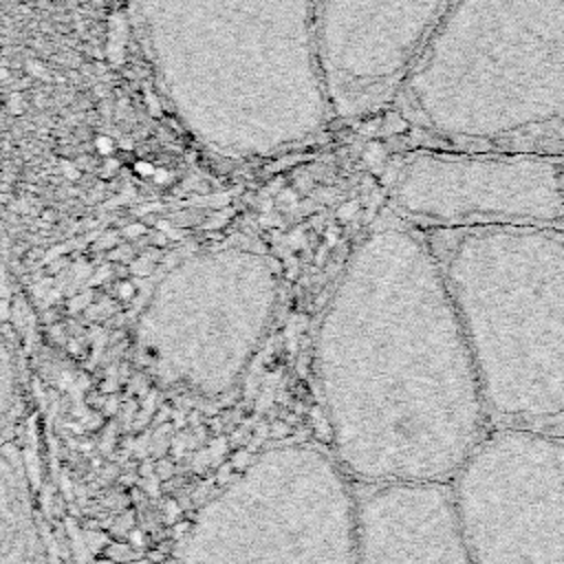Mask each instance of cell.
I'll list each match as a JSON object with an SVG mask.
<instances>
[{"instance_id": "6da1fadb", "label": "cell", "mask_w": 564, "mask_h": 564, "mask_svg": "<svg viewBox=\"0 0 564 564\" xmlns=\"http://www.w3.org/2000/svg\"><path fill=\"white\" fill-rule=\"evenodd\" d=\"M335 458L368 485L449 482L487 434V405L438 260L416 227L361 238L315 346Z\"/></svg>"}, {"instance_id": "7a4b0ae2", "label": "cell", "mask_w": 564, "mask_h": 564, "mask_svg": "<svg viewBox=\"0 0 564 564\" xmlns=\"http://www.w3.org/2000/svg\"><path fill=\"white\" fill-rule=\"evenodd\" d=\"M159 97L209 154L267 159L333 121L311 0H126Z\"/></svg>"}, {"instance_id": "3957f363", "label": "cell", "mask_w": 564, "mask_h": 564, "mask_svg": "<svg viewBox=\"0 0 564 564\" xmlns=\"http://www.w3.org/2000/svg\"><path fill=\"white\" fill-rule=\"evenodd\" d=\"M392 104L423 148L564 156V0H452Z\"/></svg>"}, {"instance_id": "277c9868", "label": "cell", "mask_w": 564, "mask_h": 564, "mask_svg": "<svg viewBox=\"0 0 564 564\" xmlns=\"http://www.w3.org/2000/svg\"><path fill=\"white\" fill-rule=\"evenodd\" d=\"M430 236L487 412L518 427L564 416V231L494 225Z\"/></svg>"}, {"instance_id": "5b68a950", "label": "cell", "mask_w": 564, "mask_h": 564, "mask_svg": "<svg viewBox=\"0 0 564 564\" xmlns=\"http://www.w3.org/2000/svg\"><path fill=\"white\" fill-rule=\"evenodd\" d=\"M176 564H359V502L324 449L253 456L189 520Z\"/></svg>"}, {"instance_id": "8992f818", "label": "cell", "mask_w": 564, "mask_h": 564, "mask_svg": "<svg viewBox=\"0 0 564 564\" xmlns=\"http://www.w3.org/2000/svg\"><path fill=\"white\" fill-rule=\"evenodd\" d=\"M278 302L267 256L220 247L174 264L137 317V348L150 372L172 388L223 394L258 352Z\"/></svg>"}, {"instance_id": "52a82bcc", "label": "cell", "mask_w": 564, "mask_h": 564, "mask_svg": "<svg viewBox=\"0 0 564 564\" xmlns=\"http://www.w3.org/2000/svg\"><path fill=\"white\" fill-rule=\"evenodd\" d=\"M449 491L474 564H564V436L487 432Z\"/></svg>"}, {"instance_id": "ba28073f", "label": "cell", "mask_w": 564, "mask_h": 564, "mask_svg": "<svg viewBox=\"0 0 564 564\" xmlns=\"http://www.w3.org/2000/svg\"><path fill=\"white\" fill-rule=\"evenodd\" d=\"M392 165V209L408 225H533L564 231V156L412 148Z\"/></svg>"}, {"instance_id": "9c48e42d", "label": "cell", "mask_w": 564, "mask_h": 564, "mask_svg": "<svg viewBox=\"0 0 564 564\" xmlns=\"http://www.w3.org/2000/svg\"><path fill=\"white\" fill-rule=\"evenodd\" d=\"M452 0H311L313 33L335 119L386 110Z\"/></svg>"}, {"instance_id": "30bf717a", "label": "cell", "mask_w": 564, "mask_h": 564, "mask_svg": "<svg viewBox=\"0 0 564 564\" xmlns=\"http://www.w3.org/2000/svg\"><path fill=\"white\" fill-rule=\"evenodd\" d=\"M359 502V564H474L449 482L370 485Z\"/></svg>"}, {"instance_id": "8fae6325", "label": "cell", "mask_w": 564, "mask_h": 564, "mask_svg": "<svg viewBox=\"0 0 564 564\" xmlns=\"http://www.w3.org/2000/svg\"><path fill=\"white\" fill-rule=\"evenodd\" d=\"M0 564H37V524L20 452L0 445Z\"/></svg>"}, {"instance_id": "7c38bea8", "label": "cell", "mask_w": 564, "mask_h": 564, "mask_svg": "<svg viewBox=\"0 0 564 564\" xmlns=\"http://www.w3.org/2000/svg\"><path fill=\"white\" fill-rule=\"evenodd\" d=\"M18 401V368L7 344L4 333L0 330V416L9 414Z\"/></svg>"}, {"instance_id": "4fadbf2b", "label": "cell", "mask_w": 564, "mask_h": 564, "mask_svg": "<svg viewBox=\"0 0 564 564\" xmlns=\"http://www.w3.org/2000/svg\"><path fill=\"white\" fill-rule=\"evenodd\" d=\"M383 115V128L388 134H408L410 132V123L408 119L397 110V108H388L381 112Z\"/></svg>"}]
</instances>
